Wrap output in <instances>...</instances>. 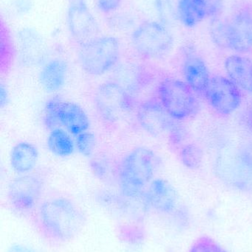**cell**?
I'll list each match as a JSON object with an SVG mask.
<instances>
[{"instance_id": "6da1fadb", "label": "cell", "mask_w": 252, "mask_h": 252, "mask_svg": "<svg viewBox=\"0 0 252 252\" xmlns=\"http://www.w3.org/2000/svg\"><path fill=\"white\" fill-rule=\"evenodd\" d=\"M29 221L47 245L59 248L72 242L82 232L87 217L73 200L52 195L41 200Z\"/></svg>"}, {"instance_id": "7a4b0ae2", "label": "cell", "mask_w": 252, "mask_h": 252, "mask_svg": "<svg viewBox=\"0 0 252 252\" xmlns=\"http://www.w3.org/2000/svg\"><path fill=\"white\" fill-rule=\"evenodd\" d=\"M160 164L158 155L146 147H137L127 153L117 170L120 195L129 199L143 198Z\"/></svg>"}, {"instance_id": "3957f363", "label": "cell", "mask_w": 252, "mask_h": 252, "mask_svg": "<svg viewBox=\"0 0 252 252\" xmlns=\"http://www.w3.org/2000/svg\"><path fill=\"white\" fill-rule=\"evenodd\" d=\"M121 56V43L112 35L93 37L80 44L78 58L86 73L100 76L115 67Z\"/></svg>"}, {"instance_id": "277c9868", "label": "cell", "mask_w": 252, "mask_h": 252, "mask_svg": "<svg viewBox=\"0 0 252 252\" xmlns=\"http://www.w3.org/2000/svg\"><path fill=\"white\" fill-rule=\"evenodd\" d=\"M216 173L226 185L252 194V148H231L221 151L216 160Z\"/></svg>"}, {"instance_id": "5b68a950", "label": "cell", "mask_w": 252, "mask_h": 252, "mask_svg": "<svg viewBox=\"0 0 252 252\" xmlns=\"http://www.w3.org/2000/svg\"><path fill=\"white\" fill-rule=\"evenodd\" d=\"M130 40L135 51L147 59H163L174 46V38L167 25L156 21L142 22L133 30Z\"/></svg>"}, {"instance_id": "8992f818", "label": "cell", "mask_w": 252, "mask_h": 252, "mask_svg": "<svg viewBox=\"0 0 252 252\" xmlns=\"http://www.w3.org/2000/svg\"><path fill=\"white\" fill-rule=\"evenodd\" d=\"M158 100L176 121H183L195 115L199 103L195 92L176 78H165L158 87Z\"/></svg>"}, {"instance_id": "52a82bcc", "label": "cell", "mask_w": 252, "mask_h": 252, "mask_svg": "<svg viewBox=\"0 0 252 252\" xmlns=\"http://www.w3.org/2000/svg\"><path fill=\"white\" fill-rule=\"evenodd\" d=\"M44 191V182L39 176L26 174L15 178L7 189L10 210L16 216L30 220L36 210Z\"/></svg>"}, {"instance_id": "ba28073f", "label": "cell", "mask_w": 252, "mask_h": 252, "mask_svg": "<svg viewBox=\"0 0 252 252\" xmlns=\"http://www.w3.org/2000/svg\"><path fill=\"white\" fill-rule=\"evenodd\" d=\"M44 123L50 130L64 127L74 136L87 131L90 125L87 113L79 105L59 96L51 97L46 103Z\"/></svg>"}, {"instance_id": "9c48e42d", "label": "cell", "mask_w": 252, "mask_h": 252, "mask_svg": "<svg viewBox=\"0 0 252 252\" xmlns=\"http://www.w3.org/2000/svg\"><path fill=\"white\" fill-rule=\"evenodd\" d=\"M133 97L115 81H107L96 89L95 107L103 121L108 124H117L134 109Z\"/></svg>"}, {"instance_id": "30bf717a", "label": "cell", "mask_w": 252, "mask_h": 252, "mask_svg": "<svg viewBox=\"0 0 252 252\" xmlns=\"http://www.w3.org/2000/svg\"><path fill=\"white\" fill-rule=\"evenodd\" d=\"M136 116L144 130L155 138H167L169 140L179 126L158 99H148L142 102L138 106Z\"/></svg>"}, {"instance_id": "8fae6325", "label": "cell", "mask_w": 252, "mask_h": 252, "mask_svg": "<svg viewBox=\"0 0 252 252\" xmlns=\"http://www.w3.org/2000/svg\"><path fill=\"white\" fill-rule=\"evenodd\" d=\"M213 110L222 116L232 115L241 106V90L229 78L222 75L210 78L204 94Z\"/></svg>"}, {"instance_id": "7c38bea8", "label": "cell", "mask_w": 252, "mask_h": 252, "mask_svg": "<svg viewBox=\"0 0 252 252\" xmlns=\"http://www.w3.org/2000/svg\"><path fill=\"white\" fill-rule=\"evenodd\" d=\"M230 28L232 48L239 53L252 50V2L240 3L228 19Z\"/></svg>"}, {"instance_id": "4fadbf2b", "label": "cell", "mask_w": 252, "mask_h": 252, "mask_svg": "<svg viewBox=\"0 0 252 252\" xmlns=\"http://www.w3.org/2000/svg\"><path fill=\"white\" fill-rule=\"evenodd\" d=\"M67 25L72 38L80 44L96 36L99 25L84 0H73L67 13Z\"/></svg>"}, {"instance_id": "5bb4252c", "label": "cell", "mask_w": 252, "mask_h": 252, "mask_svg": "<svg viewBox=\"0 0 252 252\" xmlns=\"http://www.w3.org/2000/svg\"><path fill=\"white\" fill-rule=\"evenodd\" d=\"M144 200L148 212L160 216H172L177 209V192L165 179H153L146 188Z\"/></svg>"}, {"instance_id": "9a60e30c", "label": "cell", "mask_w": 252, "mask_h": 252, "mask_svg": "<svg viewBox=\"0 0 252 252\" xmlns=\"http://www.w3.org/2000/svg\"><path fill=\"white\" fill-rule=\"evenodd\" d=\"M181 69L186 84L197 94L204 95L211 78L205 61L187 47L183 52Z\"/></svg>"}, {"instance_id": "2e32d148", "label": "cell", "mask_w": 252, "mask_h": 252, "mask_svg": "<svg viewBox=\"0 0 252 252\" xmlns=\"http://www.w3.org/2000/svg\"><path fill=\"white\" fill-rule=\"evenodd\" d=\"M150 73L143 66L126 63L117 66L114 72V81L118 83L132 95L142 92L150 84Z\"/></svg>"}, {"instance_id": "e0dca14e", "label": "cell", "mask_w": 252, "mask_h": 252, "mask_svg": "<svg viewBox=\"0 0 252 252\" xmlns=\"http://www.w3.org/2000/svg\"><path fill=\"white\" fill-rule=\"evenodd\" d=\"M225 69L229 79L241 90L252 94V59L233 55L225 61Z\"/></svg>"}, {"instance_id": "ac0fdd59", "label": "cell", "mask_w": 252, "mask_h": 252, "mask_svg": "<svg viewBox=\"0 0 252 252\" xmlns=\"http://www.w3.org/2000/svg\"><path fill=\"white\" fill-rule=\"evenodd\" d=\"M68 66L64 59L56 58L47 62L39 72L40 83L49 93L62 90L66 83Z\"/></svg>"}, {"instance_id": "d6986e66", "label": "cell", "mask_w": 252, "mask_h": 252, "mask_svg": "<svg viewBox=\"0 0 252 252\" xmlns=\"http://www.w3.org/2000/svg\"><path fill=\"white\" fill-rule=\"evenodd\" d=\"M17 47L23 62L32 63L38 62L44 53L42 37L31 29H23L17 35Z\"/></svg>"}, {"instance_id": "ffe728a7", "label": "cell", "mask_w": 252, "mask_h": 252, "mask_svg": "<svg viewBox=\"0 0 252 252\" xmlns=\"http://www.w3.org/2000/svg\"><path fill=\"white\" fill-rule=\"evenodd\" d=\"M38 151L34 144L21 142L16 144L10 153V165L18 173H28L36 165Z\"/></svg>"}, {"instance_id": "44dd1931", "label": "cell", "mask_w": 252, "mask_h": 252, "mask_svg": "<svg viewBox=\"0 0 252 252\" xmlns=\"http://www.w3.org/2000/svg\"><path fill=\"white\" fill-rule=\"evenodd\" d=\"M178 17L186 28H195L209 17L208 8L204 0H179Z\"/></svg>"}, {"instance_id": "7402d4cb", "label": "cell", "mask_w": 252, "mask_h": 252, "mask_svg": "<svg viewBox=\"0 0 252 252\" xmlns=\"http://www.w3.org/2000/svg\"><path fill=\"white\" fill-rule=\"evenodd\" d=\"M47 143L50 152L59 157H70L75 149V142L71 133L62 127L50 130Z\"/></svg>"}, {"instance_id": "603a6c76", "label": "cell", "mask_w": 252, "mask_h": 252, "mask_svg": "<svg viewBox=\"0 0 252 252\" xmlns=\"http://www.w3.org/2000/svg\"><path fill=\"white\" fill-rule=\"evenodd\" d=\"M210 33L213 42L217 47L231 50L232 40L228 19H221L220 17L213 19L210 25Z\"/></svg>"}, {"instance_id": "cb8c5ba5", "label": "cell", "mask_w": 252, "mask_h": 252, "mask_svg": "<svg viewBox=\"0 0 252 252\" xmlns=\"http://www.w3.org/2000/svg\"><path fill=\"white\" fill-rule=\"evenodd\" d=\"M179 157L185 167L190 170H196L202 164V149L197 144L187 143L182 145L179 150Z\"/></svg>"}, {"instance_id": "d4e9b609", "label": "cell", "mask_w": 252, "mask_h": 252, "mask_svg": "<svg viewBox=\"0 0 252 252\" xmlns=\"http://www.w3.org/2000/svg\"><path fill=\"white\" fill-rule=\"evenodd\" d=\"M75 148L78 152L85 157H90L94 153L96 146L95 135L88 130L74 136Z\"/></svg>"}, {"instance_id": "484cf974", "label": "cell", "mask_w": 252, "mask_h": 252, "mask_svg": "<svg viewBox=\"0 0 252 252\" xmlns=\"http://www.w3.org/2000/svg\"><path fill=\"white\" fill-rule=\"evenodd\" d=\"M187 252H228L211 237L203 235L192 243Z\"/></svg>"}, {"instance_id": "4316f807", "label": "cell", "mask_w": 252, "mask_h": 252, "mask_svg": "<svg viewBox=\"0 0 252 252\" xmlns=\"http://www.w3.org/2000/svg\"><path fill=\"white\" fill-rule=\"evenodd\" d=\"M157 13L161 23L167 25L174 19V10L171 0H154Z\"/></svg>"}, {"instance_id": "83f0119b", "label": "cell", "mask_w": 252, "mask_h": 252, "mask_svg": "<svg viewBox=\"0 0 252 252\" xmlns=\"http://www.w3.org/2000/svg\"><path fill=\"white\" fill-rule=\"evenodd\" d=\"M92 171L100 180H107L110 174L111 166L109 161L102 158H94L90 162Z\"/></svg>"}, {"instance_id": "f1b7e54d", "label": "cell", "mask_w": 252, "mask_h": 252, "mask_svg": "<svg viewBox=\"0 0 252 252\" xmlns=\"http://www.w3.org/2000/svg\"><path fill=\"white\" fill-rule=\"evenodd\" d=\"M123 0H96L98 10L104 14H110L118 10Z\"/></svg>"}, {"instance_id": "f546056e", "label": "cell", "mask_w": 252, "mask_h": 252, "mask_svg": "<svg viewBox=\"0 0 252 252\" xmlns=\"http://www.w3.org/2000/svg\"><path fill=\"white\" fill-rule=\"evenodd\" d=\"M208 8L209 17H220L223 10V0H204Z\"/></svg>"}, {"instance_id": "4dcf8cb0", "label": "cell", "mask_w": 252, "mask_h": 252, "mask_svg": "<svg viewBox=\"0 0 252 252\" xmlns=\"http://www.w3.org/2000/svg\"><path fill=\"white\" fill-rule=\"evenodd\" d=\"M9 93L7 87L1 84L0 86V106L1 108H4L7 106L9 102Z\"/></svg>"}, {"instance_id": "1f68e13d", "label": "cell", "mask_w": 252, "mask_h": 252, "mask_svg": "<svg viewBox=\"0 0 252 252\" xmlns=\"http://www.w3.org/2000/svg\"><path fill=\"white\" fill-rule=\"evenodd\" d=\"M7 252H36L33 249L22 245V244H15L10 247Z\"/></svg>"}]
</instances>
